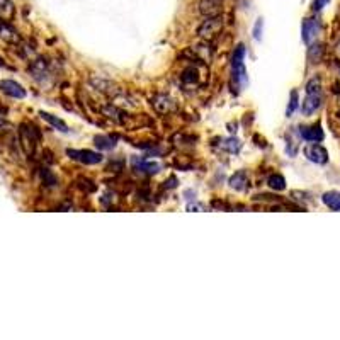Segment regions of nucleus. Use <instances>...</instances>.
Listing matches in <instances>:
<instances>
[{"mask_svg": "<svg viewBox=\"0 0 340 340\" xmlns=\"http://www.w3.org/2000/svg\"><path fill=\"white\" fill-rule=\"evenodd\" d=\"M245 46L240 44L237 46L235 53H233V60H231V75H233V82L238 87H245L248 82V75H247V68H245Z\"/></svg>", "mask_w": 340, "mask_h": 340, "instance_id": "1", "label": "nucleus"}, {"mask_svg": "<svg viewBox=\"0 0 340 340\" xmlns=\"http://www.w3.org/2000/svg\"><path fill=\"white\" fill-rule=\"evenodd\" d=\"M19 138H21L22 148L28 155H33L34 150H36V145L41 140V133L38 131L36 126L24 123L21 124V129H19Z\"/></svg>", "mask_w": 340, "mask_h": 340, "instance_id": "2", "label": "nucleus"}, {"mask_svg": "<svg viewBox=\"0 0 340 340\" xmlns=\"http://www.w3.org/2000/svg\"><path fill=\"white\" fill-rule=\"evenodd\" d=\"M223 29V17L221 16H213L206 17V21H202V24L197 28V36L204 41H211L215 39L218 34L221 33Z\"/></svg>", "mask_w": 340, "mask_h": 340, "instance_id": "3", "label": "nucleus"}, {"mask_svg": "<svg viewBox=\"0 0 340 340\" xmlns=\"http://www.w3.org/2000/svg\"><path fill=\"white\" fill-rule=\"evenodd\" d=\"M67 155L72 160L79 162V164L84 165H97L102 162V155L99 151H92V150H75V148H68Z\"/></svg>", "mask_w": 340, "mask_h": 340, "instance_id": "4", "label": "nucleus"}, {"mask_svg": "<svg viewBox=\"0 0 340 340\" xmlns=\"http://www.w3.org/2000/svg\"><path fill=\"white\" fill-rule=\"evenodd\" d=\"M304 156L317 165H325L328 162V151L318 143L308 145L306 148H304Z\"/></svg>", "mask_w": 340, "mask_h": 340, "instance_id": "5", "label": "nucleus"}, {"mask_svg": "<svg viewBox=\"0 0 340 340\" xmlns=\"http://www.w3.org/2000/svg\"><path fill=\"white\" fill-rule=\"evenodd\" d=\"M29 73L33 75V79L39 84H44L49 77V65L44 58H38L36 62L31 63L29 67Z\"/></svg>", "mask_w": 340, "mask_h": 340, "instance_id": "6", "label": "nucleus"}, {"mask_svg": "<svg viewBox=\"0 0 340 340\" xmlns=\"http://www.w3.org/2000/svg\"><path fill=\"white\" fill-rule=\"evenodd\" d=\"M320 29H322V24H320L318 19H306V21L303 22V41L306 44H311L315 39H317Z\"/></svg>", "mask_w": 340, "mask_h": 340, "instance_id": "7", "label": "nucleus"}, {"mask_svg": "<svg viewBox=\"0 0 340 340\" xmlns=\"http://www.w3.org/2000/svg\"><path fill=\"white\" fill-rule=\"evenodd\" d=\"M0 90L12 99H24L26 97V89L21 84L14 80H0Z\"/></svg>", "mask_w": 340, "mask_h": 340, "instance_id": "8", "label": "nucleus"}, {"mask_svg": "<svg viewBox=\"0 0 340 340\" xmlns=\"http://www.w3.org/2000/svg\"><path fill=\"white\" fill-rule=\"evenodd\" d=\"M322 102H323L322 92L306 94V99L303 100V106H301V113L304 116H311V114L317 113L320 108H322Z\"/></svg>", "mask_w": 340, "mask_h": 340, "instance_id": "9", "label": "nucleus"}, {"mask_svg": "<svg viewBox=\"0 0 340 340\" xmlns=\"http://www.w3.org/2000/svg\"><path fill=\"white\" fill-rule=\"evenodd\" d=\"M223 11V0H201L199 2V14L204 17L220 16Z\"/></svg>", "mask_w": 340, "mask_h": 340, "instance_id": "10", "label": "nucleus"}, {"mask_svg": "<svg viewBox=\"0 0 340 340\" xmlns=\"http://www.w3.org/2000/svg\"><path fill=\"white\" fill-rule=\"evenodd\" d=\"M151 106H153V109L156 111V113L167 114V113H170V111H174L175 102H174V99L169 97V95L159 94V95H155V97L151 99Z\"/></svg>", "mask_w": 340, "mask_h": 340, "instance_id": "11", "label": "nucleus"}, {"mask_svg": "<svg viewBox=\"0 0 340 340\" xmlns=\"http://www.w3.org/2000/svg\"><path fill=\"white\" fill-rule=\"evenodd\" d=\"M299 135H301L303 140L311 141V143H318L325 138V133L320 124H313V126H301L299 128Z\"/></svg>", "mask_w": 340, "mask_h": 340, "instance_id": "12", "label": "nucleus"}, {"mask_svg": "<svg viewBox=\"0 0 340 340\" xmlns=\"http://www.w3.org/2000/svg\"><path fill=\"white\" fill-rule=\"evenodd\" d=\"M131 165L136 172H143V174H159L162 165L159 162H148L143 159H133L131 160Z\"/></svg>", "mask_w": 340, "mask_h": 340, "instance_id": "13", "label": "nucleus"}, {"mask_svg": "<svg viewBox=\"0 0 340 340\" xmlns=\"http://www.w3.org/2000/svg\"><path fill=\"white\" fill-rule=\"evenodd\" d=\"M228 184H230L231 189L243 191V189L247 187V184H248V174H247V170H238V172H235V174L230 177Z\"/></svg>", "mask_w": 340, "mask_h": 340, "instance_id": "14", "label": "nucleus"}, {"mask_svg": "<svg viewBox=\"0 0 340 340\" xmlns=\"http://www.w3.org/2000/svg\"><path fill=\"white\" fill-rule=\"evenodd\" d=\"M322 201L325 206H328L332 211H340V192L337 191H328L322 196Z\"/></svg>", "mask_w": 340, "mask_h": 340, "instance_id": "15", "label": "nucleus"}, {"mask_svg": "<svg viewBox=\"0 0 340 340\" xmlns=\"http://www.w3.org/2000/svg\"><path fill=\"white\" fill-rule=\"evenodd\" d=\"M39 116H41V118L46 121V123H49L53 126V128H57L58 131H62V133H68V126H67V123H65V121H62L60 118H57V116H53V114H49V113H44V111H41V113H39Z\"/></svg>", "mask_w": 340, "mask_h": 340, "instance_id": "16", "label": "nucleus"}, {"mask_svg": "<svg viewBox=\"0 0 340 340\" xmlns=\"http://www.w3.org/2000/svg\"><path fill=\"white\" fill-rule=\"evenodd\" d=\"M16 16V7L11 0H0V19L11 22Z\"/></svg>", "mask_w": 340, "mask_h": 340, "instance_id": "17", "label": "nucleus"}, {"mask_svg": "<svg viewBox=\"0 0 340 340\" xmlns=\"http://www.w3.org/2000/svg\"><path fill=\"white\" fill-rule=\"evenodd\" d=\"M94 145L97 146L99 150H113L116 146V138L109 135H99L94 138Z\"/></svg>", "mask_w": 340, "mask_h": 340, "instance_id": "18", "label": "nucleus"}, {"mask_svg": "<svg viewBox=\"0 0 340 340\" xmlns=\"http://www.w3.org/2000/svg\"><path fill=\"white\" fill-rule=\"evenodd\" d=\"M267 184L272 191H284L286 189V179L281 174H272L267 179Z\"/></svg>", "mask_w": 340, "mask_h": 340, "instance_id": "19", "label": "nucleus"}, {"mask_svg": "<svg viewBox=\"0 0 340 340\" xmlns=\"http://www.w3.org/2000/svg\"><path fill=\"white\" fill-rule=\"evenodd\" d=\"M220 146L225 151H228V153H238L242 148V143L237 138H226V140H221Z\"/></svg>", "mask_w": 340, "mask_h": 340, "instance_id": "20", "label": "nucleus"}, {"mask_svg": "<svg viewBox=\"0 0 340 340\" xmlns=\"http://www.w3.org/2000/svg\"><path fill=\"white\" fill-rule=\"evenodd\" d=\"M182 84H196L199 77H197V70L194 67H187L180 75Z\"/></svg>", "mask_w": 340, "mask_h": 340, "instance_id": "21", "label": "nucleus"}, {"mask_svg": "<svg viewBox=\"0 0 340 340\" xmlns=\"http://www.w3.org/2000/svg\"><path fill=\"white\" fill-rule=\"evenodd\" d=\"M322 53H323V48L320 46V44H309L308 60H309L311 63H318L320 60H322Z\"/></svg>", "mask_w": 340, "mask_h": 340, "instance_id": "22", "label": "nucleus"}, {"mask_svg": "<svg viewBox=\"0 0 340 340\" xmlns=\"http://www.w3.org/2000/svg\"><path fill=\"white\" fill-rule=\"evenodd\" d=\"M41 179L46 187H55L57 186V177H55L48 169H41Z\"/></svg>", "mask_w": 340, "mask_h": 340, "instance_id": "23", "label": "nucleus"}, {"mask_svg": "<svg viewBox=\"0 0 340 340\" xmlns=\"http://www.w3.org/2000/svg\"><path fill=\"white\" fill-rule=\"evenodd\" d=\"M315 92H322V82L317 77L311 79L306 84V94H315Z\"/></svg>", "mask_w": 340, "mask_h": 340, "instance_id": "24", "label": "nucleus"}, {"mask_svg": "<svg viewBox=\"0 0 340 340\" xmlns=\"http://www.w3.org/2000/svg\"><path fill=\"white\" fill-rule=\"evenodd\" d=\"M296 109H298V92H296V90H293V92H291V100H289V106H287V111H286L287 116H291Z\"/></svg>", "mask_w": 340, "mask_h": 340, "instance_id": "25", "label": "nucleus"}, {"mask_svg": "<svg viewBox=\"0 0 340 340\" xmlns=\"http://www.w3.org/2000/svg\"><path fill=\"white\" fill-rule=\"evenodd\" d=\"M6 124H7V111H6V108L0 106V129H2Z\"/></svg>", "mask_w": 340, "mask_h": 340, "instance_id": "26", "label": "nucleus"}, {"mask_svg": "<svg viewBox=\"0 0 340 340\" xmlns=\"http://www.w3.org/2000/svg\"><path fill=\"white\" fill-rule=\"evenodd\" d=\"M328 4V0H313V6H311V9L315 12L317 11H320V9H323L325 6Z\"/></svg>", "mask_w": 340, "mask_h": 340, "instance_id": "27", "label": "nucleus"}, {"mask_svg": "<svg viewBox=\"0 0 340 340\" xmlns=\"http://www.w3.org/2000/svg\"><path fill=\"white\" fill-rule=\"evenodd\" d=\"M260 28H262V19H258V21L255 22V28H253V38L257 39H260Z\"/></svg>", "mask_w": 340, "mask_h": 340, "instance_id": "28", "label": "nucleus"}, {"mask_svg": "<svg viewBox=\"0 0 340 340\" xmlns=\"http://www.w3.org/2000/svg\"><path fill=\"white\" fill-rule=\"evenodd\" d=\"M335 55H337V58L340 60V41H338L337 46H335Z\"/></svg>", "mask_w": 340, "mask_h": 340, "instance_id": "29", "label": "nucleus"}, {"mask_svg": "<svg viewBox=\"0 0 340 340\" xmlns=\"http://www.w3.org/2000/svg\"><path fill=\"white\" fill-rule=\"evenodd\" d=\"M0 67H2V68H7V65H6V62H4L2 58H0Z\"/></svg>", "mask_w": 340, "mask_h": 340, "instance_id": "30", "label": "nucleus"}]
</instances>
